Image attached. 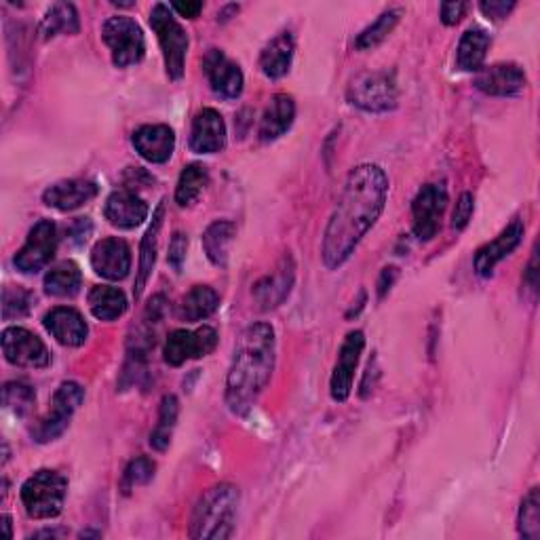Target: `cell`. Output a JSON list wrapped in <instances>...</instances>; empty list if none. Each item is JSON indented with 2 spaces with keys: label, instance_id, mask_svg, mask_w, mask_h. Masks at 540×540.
<instances>
[{
  "label": "cell",
  "instance_id": "obj_1",
  "mask_svg": "<svg viewBox=\"0 0 540 540\" xmlns=\"http://www.w3.org/2000/svg\"><path fill=\"white\" fill-rule=\"evenodd\" d=\"M387 199L389 178L382 167L365 163L349 173L323 235L321 258L325 268L336 270L355 254L361 239L382 216Z\"/></svg>",
  "mask_w": 540,
  "mask_h": 540
},
{
  "label": "cell",
  "instance_id": "obj_2",
  "mask_svg": "<svg viewBox=\"0 0 540 540\" xmlns=\"http://www.w3.org/2000/svg\"><path fill=\"white\" fill-rule=\"evenodd\" d=\"M277 338L270 323L245 327L235 344L226 376V405L235 416H245L266 389L275 370Z\"/></svg>",
  "mask_w": 540,
  "mask_h": 540
},
{
  "label": "cell",
  "instance_id": "obj_3",
  "mask_svg": "<svg viewBox=\"0 0 540 540\" xmlns=\"http://www.w3.org/2000/svg\"><path fill=\"white\" fill-rule=\"evenodd\" d=\"M241 492L233 484H218L203 492L190 517V538L226 540L235 534Z\"/></svg>",
  "mask_w": 540,
  "mask_h": 540
},
{
  "label": "cell",
  "instance_id": "obj_4",
  "mask_svg": "<svg viewBox=\"0 0 540 540\" xmlns=\"http://www.w3.org/2000/svg\"><path fill=\"white\" fill-rule=\"evenodd\" d=\"M68 494V479L51 469L30 475L22 486V505L32 519H53L62 513Z\"/></svg>",
  "mask_w": 540,
  "mask_h": 540
},
{
  "label": "cell",
  "instance_id": "obj_5",
  "mask_svg": "<svg viewBox=\"0 0 540 540\" xmlns=\"http://www.w3.org/2000/svg\"><path fill=\"white\" fill-rule=\"evenodd\" d=\"M346 98L363 112L382 114L397 108L399 89L395 74L389 70H368L357 74L346 89Z\"/></svg>",
  "mask_w": 540,
  "mask_h": 540
},
{
  "label": "cell",
  "instance_id": "obj_6",
  "mask_svg": "<svg viewBox=\"0 0 540 540\" xmlns=\"http://www.w3.org/2000/svg\"><path fill=\"white\" fill-rule=\"evenodd\" d=\"M150 26L159 38V45L165 60V72L171 81H180L184 76L186 55H188V34L182 28L176 17L171 13V7L159 3L150 11Z\"/></svg>",
  "mask_w": 540,
  "mask_h": 540
},
{
  "label": "cell",
  "instance_id": "obj_7",
  "mask_svg": "<svg viewBox=\"0 0 540 540\" xmlns=\"http://www.w3.org/2000/svg\"><path fill=\"white\" fill-rule=\"evenodd\" d=\"M102 41L112 53V64L129 68L140 64L146 55V38L133 17L114 15L102 28Z\"/></svg>",
  "mask_w": 540,
  "mask_h": 540
},
{
  "label": "cell",
  "instance_id": "obj_8",
  "mask_svg": "<svg viewBox=\"0 0 540 540\" xmlns=\"http://www.w3.org/2000/svg\"><path fill=\"white\" fill-rule=\"evenodd\" d=\"M85 401V389L79 382H62L51 401V412L32 429V437L38 443H49L60 437Z\"/></svg>",
  "mask_w": 540,
  "mask_h": 540
},
{
  "label": "cell",
  "instance_id": "obj_9",
  "mask_svg": "<svg viewBox=\"0 0 540 540\" xmlns=\"http://www.w3.org/2000/svg\"><path fill=\"white\" fill-rule=\"evenodd\" d=\"M448 207V190L443 184H427L412 201V230L418 241H431L441 226L443 211Z\"/></svg>",
  "mask_w": 540,
  "mask_h": 540
},
{
  "label": "cell",
  "instance_id": "obj_10",
  "mask_svg": "<svg viewBox=\"0 0 540 540\" xmlns=\"http://www.w3.org/2000/svg\"><path fill=\"white\" fill-rule=\"evenodd\" d=\"M3 355L17 368L43 370L51 363V353L45 342L26 327H7L3 332Z\"/></svg>",
  "mask_w": 540,
  "mask_h": 540
},
{
  "label": "cell",
  "instance_id": "obj_11",
  "mask_svg": "<svg viewBox=\"0 0 540 540\" xmlns=\"http://www.w3.org/2000/svg\"><path fill=\"white\" fill-rule=\"evenodd\" d=\"M57 249V228L51 220H38L26 245L19 249L15 256V268L24 275H36L38 270H43L55 256Z\"/></svg>",
  "mask_w": 540,
  "mask_h": 540
},
{
  "label": "cell",
  "instance_id": "obj_12",
  "mask_svg": "<svg viewBox=\"0 0 540 540\" xmlns=\"http://www.w3.org/2000/svg\"><path fill=\"white\" fill-rule=\"evenodd\" d=\"M218 344V332L214 327L203 325L199 330H176L171 332L165 342V361L173 368H180L190 359L207 357Z\"/></svg>",
  "mask_w": 540,
  "mask_h": 540
},
{
  "label": "cell",
  "instance_id": "obj_13",
  "mask_svg": "<svg viewBox=\"0 0 540 540\" xmlns=\"http://www.w3.org/2000/svg\"><path fill=\"white\" fill-rule=\"evenodd\" d=\"M363 349H365V334L361 330L346 334V338L340 346L332 380H330V393H332L334 401L344 403L346 399H349V395L353 391L355 370L359 365Z\"/></svg>",
  "mask_w": 540,
  "mask_h": 540
},
{
  "label": "cell",
  "instance_id": "obj_14",
  "mask_svg": "<svg viewBox=\"0 0 540 540\" xmlns=\"http://www.w3.org/2000/svg\"><path fill=\"white\" fill-rule=\"evenodd\" d=\"M203 70L207 74L211 89H214V93L220 95L222 100H237L243 93V72L239 64L226 57L224 51L211 49L203 60Z\"/></svg>",
  "mask_w": 540,
  "mask_h": 540
},
{
  "label": "cell",
  "instance_id": "obj_15",
  "mask_svg": "<svg viewBox=\"0 0 540 540\" xmlns=\"http://www.w3.org/2000/svg\"><path fill=\"white\" fill-rule=\"evenodd\" d=\"M91 266L102 279L123 281L131 270V249L119 237L102 239L93 247Z\"/></svg>",
  "mask_w": 540,
  "mask_h": 540
},
{
  "label": "cell",
  "instance_id": "obj_16",
  "mask_svg": "<svg viewBox=\"0 0 540 540\" xmlns=\"http://www.w3.org/2000/svg\"><path fill=\"white\" fill-rule=\"evenodd\" d=\"M296 279V266L292 256H285L273 275H266L254 285V300L260 306V311H273L281 306L287 296L292 294Z\"/></svg>",
  "mask_w": 540,
  "mask_h": 540
},
{
  "label": "cell",
  "instance_id": "obj_17",
  "mask_svg": "<svg viewBox=\"0 0 540 540\" xmlns=\"http://www.w3.org/2000/svg\"><path fill=\"white\" fill-rule=\"evenodd\" d=\"M131 144L144 161L161 165L167 163L176 150V133L169 125H142L133 131Z\"/></svg>",
  "mask_w": 540,
  "mask_h": 540
},
{
  "label": "cell",
  "instance_id": "obj_18",
  "mask_svg": "<svg viewBox=\"0 0 540 540\" xmlns=\"http://www.w3.org/2000/svg\"><path fill=\"white\" fill-rule=\"evenodd\" d=\"M524 233H526V228L522 220H513L494 241L486 243L484 247H479L475 254V262H473L475 273L479 277H490L494 266L498 262H503L507 256H511L519 247V243H522L524 239Z\"/></svg>",
  "mask_w": 540,
  "mask_h": 540
},
{
  "label": "cell",
  "instance_id": "obj_19",
  "mask_svg": "<svg viewBox=\"0 0 540 540\" xmlns=\"http://www.w3.org/2000/svg\"><path fill=\"white\" fill-rule=\"evenodd\" d=\"M190 150L197 154H216L226 148V125L222 114L214 108L197 112L190 129Z\"/></svg>",
  "mask_w": 540,
  "mask_h": 540
},
{
  "label": "cell",
  "instance_id": "obj_20",
  "mask_svg": "<svg viewBox=\"0 0 540 540\" xmlns=\"http://www.w3.org/2000/svg\"><path fill=\"white\" fill-rule=\"evenodd\" d=\"M148 214L150 209L146 201L140 195H135L131 188L114 190L104 205L106 220L114 228L121 230H131L135 226H140L148 218Z\"/></svg>",
  "mask_w": 540,
  "mask_h": 540
},
{
  "label": "cell",
  "instance_id": "obj_21",
  "mask_svg": "<svg viewBox=\"0 0 540 540\" xmlns=\"http://www.w3.org/2000/svg\"><path fill=\"white\" fill-rule=\"evenodd\" d=\"M475 87L486 95L507 98V95H517L526 87V74L517 64H496L479 70Z\"/></svg>",
  "mask_w": 540,
  "mask_h": 540
},
{
  "label": "cell",
  "instance_id": "obj_22",
  "mask_svg": "<svg viewBox=\"0 0 540 540\" xmlns=\"http://www.w3.org/2000/svg\"><path fill=\"white\" fill-rule=\"evenodd\" d=\"M47 332L64 346H83L89 336V327L79 311L70 306H55L45 315Z\"/></svg>",
  "mask_w": 540,
  "mask_h": 540
},
{
  "label": "cell",
  "instance_id": "obj_23",
  "mask_svg": "<svg viewBox=\"0 0 540 540\" xmlns=\"http://www.w3.org/2000/svg\"><path fill=\"white\" fill-rule=\"evenodd\" d=\"M98 197V186L89 180H64L49 186L43 192V201L47 207L57 211H74Z\"/></svg>",
  "mask_w": 540,
  "mask_h": 540
},
{
  "label": "cell",
  "instance_id": "obj_24",
  "mask_svg": "<svg viewBox=\"0 0 540 540\" xmlns=\"http://www.w3.org/2000/svg\"><path fill=\"white\" fill-rule=\"evenodd\" d=\"M296 119V104L294 98L287 93H277L270 98L262 119H260V129L258 135L262 142H275L289 127L294 125Z\"/></svg>",
  "mask_w": 540,
  "mask_h": 540
},
{
  "label": "cell",
  "instance_id": "obj_25",
  "mask_svg": "<svg viewBox=\"0 0 540 540\" xmlns=\"http://www.w3.org/2000/svg\"><path fill=\"white\" fill-rule=\"evenodd\" d=\"M165 218V203H159V207L154 209L152 222L146 230V235L140 245V264H138V277H135V300L142 298L144 287L152 275L154 264H157V252H159V233Z\"/></svg>",
  "mask_w": 540,
  "mask_h": 540
},
{
  "label": "cell",
  "instance_id": "obj_26",
  "mask_svg": "<svg viewBox=\"0 0 540 540\" xmlns=\"http://www.w3.org/2000/svg\"><path fill=\"white\" fill-rule=\"evenodd\" d=\"M294 51H296L294 34L292 32L277 34L260 53V68L264 76H268V79H273V81L283 79V76L289 72V68H292Z\"/></svg>",
  "mask_w": 540,
  "mask_h": 540
},
{
  "label": "cell",
  "instance_id": "obj_27",
  "mask_svg": "<svg viewBox=\"0 0 540 540\" xmlns=\"http://www.w3.org/2000/svg\"><path fill=\"white\" fill-rule=\"evenodd\" d=\"M220 306V296L214 287L195 285L182 298L178 306V319L186 323H197L214 315Z\"/></svg>",
  "mask_w": 540,
  "mask_h": 540
},
{
  "label": "cell",
  "instance_id": "obj_28",
  "mask_svg": "<svg viewBox=\"0 0 540 540\" xmlns=\"http://www.w3.org/2000/svg\"><path fill=\"white\" fill-rule=\"evenodd\" d=\"M490 49V34L481 28H469L462 34L456 53V66L465 72H477L486 62Z\"/></svg>",
  "mask_w": 540,
  "mask_h": 540
},
{
  "label": "cell",
  "instance_id": "obj_29",
  "mask_svg": "<svg viewBox=\"0 0 540 540\" xmlns=\"http://www.w3.org/2000/svg\"><path fill=\"white\" fill-rule=\"evenodd\" d=\"M237 235V224L230 220H216L214 224H209L203 233V247L209 262L224 268L228 262V249Z\"/></svg>",
  "mask_w": 540,
  "mask_h": 540
},
{
  "label": "cell",
  "instance_id": "obj_30",
  "mask_svg": "<svg viewBox=\"0 0 540 540\" xmlns=\"http://www.w3.org/2000/svg\"><path fill=\"white\" fill-rule=\"evenodd\" d=\"M43 41H51L55 36H72L81 32V19H79V11L72 3H55L43 17L41 28Z\"/></svg>",
  "mask_w": 540,
  "mask_h": 540
},
{
  "label": "cell",
  "instance_id": "obj_31",
  "mask_svg": "<svg viewBox=\"0 0 540 540\" xmlns=\"http://www.w3.org/2000/svg\"><path fill=\"white\" fill-rule=\"evenodd\" d=\"M83 273L76 262L66 260L55 264L45 277V292L55 298H72L81 292Z\"/></svg>",
  "mask_w": 540,
  "mask_h": 540
},
{
  "label": "cell",
  "instance_id": "obj_32",
  "mask_svg": "<svg viewBox=\"0 0 540 540\" xmlns=\"http://www.w3.org/2000/svg\"><path fill=\"white\" fill-rule=\"evenodd\" d=\"M127 296L117 287L98 285L89 292V308L95 319L114 321L125 315L127 311Z\"/></svg>",
  "mask_w": 540,
  "mask_h": 540
},
{
  "label": "cell",
  "instance_id": "obj_33",
  "mask_svg": "<svg viewBox=\"0 0 540 540\" xmlns=\"http://www.w3.org/2000/svg\"><path fill=\"white\" fill-rule=\"evenodd\" d=\"M209 186V169L203 163H190L180 173L176 186V203L180 207H190L197 203L203 195V190Z\"/></svg>",
  "mask_w": 540,
  "mask_h": 540
},
{
  "label": "cell",
  "instance_id": "obj_34",
  "mask_svg": "<svg viewBox=\"0 0 540 540\" xmlns=\"http://www.w3.org/2000/svg\"><path fill=\"white\" fill-rule=\"evenodd\" d=\"M403 17V9L401 7H395V9H389L384 11L376 22L372 26L365 28L355 41V47L357 51H372L376 49L382 41H387L389 34L395 30V26L401 22Z\"/></svg>",
  "mask_w": 540,
  "mask_h": 540
},
{
  "label": "cell",
  "instance_id": "obj_35",
  "mask_svg": "<svg viewBox=\"0 0 540 540\" xmlns=\"http://www.w3.org/2000/svg\"><path fill=\"white\" fill-rule=\"evenodd\" d=\"M180 414V401L176 395H165L161 401V412H159V422L154 431L150 433V446L157 452H165L171 443L173 429H176Z\"/></svg>",
  "mask_w": 540,
  "mask_h": 540
},
{
  "label": "cell",
  "instance_id": "obj_36",
  "mask_svg": "<svg viewBox=\"0 0 540 540\" xmlns=\"http://www.w3.org/2000/svg\"><path fill=\"white\" fill-rule=\"evenodd\" d=\"M517 530L519 536L526 540H538L540 538V494L538 488H532L519 507L517 515Z\"/></svg>",
  "mask_w": 540,
  "mask_h": 540
},
{
  "label": "cell",
  "instance_id": "obj_37",
  "mask_svg": "<svg viewBox=\"0 0 540 540\" xmlns=\"http://www.w3.org/2000/svg\"><path fill=\"white\" fill-rule=\"evenodd\" d=\"M5 408L17 416H26L32 412L36 403V393L26 382H7L3 389Z\"/></svg>",
  "mask_w": 540,
  "mask_h": 540
},
{
  "label": "cell",
  "instance_id": "obj_38",
  "mask_svg": "<svg viewBox=\"0 0 540 540\" xmlns=\"http://www.w3.org/2000/svg\"><path fill=\"white\" fill-rule=\"evenodd\" d=\"M34 304V294L24 287H5L3 292V319H22L30 315Z\"/></svg>",
  "mask_w": 540,
  "mask_h": 540
},
{
  "label": "cell",
  "instance_id": "obj_39",
  "mask_svg": "<svg viewBox=\"0 0 540 540\" xmlns=\"http://www.w3.org/2000/svg\"><path fill=\"white\" fill-rule=\"evenodd\" d=\"M154 462L146 456H140V458H135L131 460L125 473H123V490L125 492H131L135 488H140V486H146L148 481L154 477Z\"/></svg>",
  "mask_w": 540,
  "mask_h": 540
},
{
  "label": "cell",
  "instance_id": "obj_40",
  "mask_svg": "<svg viewBox=\"0 0 540 540\" xmlns=\"http://www.w3.org/2000/svg\"><path fill=\"white\" fill-rule=\"evenodd\" d=\"M473 211H475V197L471 195V192H462L458 203H456L454 216H452V228L454 230L467 228V224L473 218Z\"/></svg>",
  "mask_w": 540,
  "mask_h": 540
},
{
  "label": "cell",
  "instance_id": "obj_41",
  "mask_svg": "<svg viewBox=\"0 0 540 540\" xmlns=\"http://www.w3.org/2000/svg\"><path fill=\"white\" fill-rule=\"evenodd\" d=\"M186 252H188V237L184 233H176L169 243V254H167V262L173 270H176V273H180L184 266Z\"/></svg>",
  "mask_w": 540,
  "mask_h": 540
},
{
  "label": "cell",
  "instance_id": "obj_42",
  "mask_svg": "<svg viewBox=\"0 0 540 540\" xmlns=\"http://www.w3.org/2000/svg\"><path fill=\"white\" fill-rule=\"evenodd\" d=\"M479 9L488 19L500 22V19L509 17V13L515 9V3H505V0H490V3H481Z\"/></svg>",
  "mask_w": 540,
  "mask_h": 540
},
{
  "label": "cell",
  "instance_id": "obj_43",
  "mask_svg": "<svg viewBox=\"0 0 540 540\" xmlns=\"http://www.w3.org/2000/svg\"><path fill=\"white\" fill-rule=\"evenodd\" d=\"M441 22L446 26H456L462 17H465L467 3H443L441 5Z\"/></svg>",
  "mask_w": 540,
  "mask_h": 540
},
{
  "label": "cell",
  "instance_id": "obj_44",
  "mask_svg": "<svg viewBox=\"0 0 540 540\" xmlns=\"http://www.w3.org/2000/svg\"><path fill=\"white\" fill-rule=\"evenodd\" d=\"M91 222L89 218H79V220H74V224L68 228V235H70V241L76 243V245H81L87 241V237L91 235Z\"/></svg>",
  "mask_w": 540,
  "mask_h": 540
},
{
  "label": "cell",
  "instance_id": "obj_45",
  "mask_svg": "<svg viewBox=\"0 0 540 540\" xmlns=\"http://www.w3.org/2000/svg\"><path fill=\"white\" fill-rule=\"evenodd\" d=\"M397 277H399V268H395V266H387V268H382L380 279H378V298H380V300L391 292V287L395 285Z\"/></svg>",
  "mask_w": 540,
  "mask_h": 540
},
{
  "label": "cell",
  "instance_id": "obj_46",
  "mask_svg": "<svg viewBox=\"0 0 540 540\" xmlns=\"http://www.w3.org/2000/svg\"><path fill=\"white\" fill-rule=\"evenodd\" d=\"M171 11H176L186 19H197L199 13L203 11V3H173Z\"/></svg>",
  "mask_w": 540,
  "mask_h": 540
},
{
  "label": "cell",
  "instance_id": "obj_47",
  "mask_svg": "<svg viewBox=\"0 0 540 540\" xmlns=\"http://www.w3.org/2000/svg\"><path fill=\"white\" fill-rule=\"evenodd\" d=\"M163 313H165V298L163 296H154L150 300V304H148V311H146L148 321L157 323L163 317Z\"/></svg>",
  "mask_w": 540,
  "mask_h": 540
},
{
  "label": "cell",
  "instance_id": "obj_48",
  "mask_svg": "<svg viewBox=\"0 0 540 540\" xmlns=\"http://www.w3.org/2000/svg\"><path fill=\"white\" fill-rule=\"evenodd\" d=\"M526 283H528V287L532 289V292L536 294V289H538V256H536V252H534V256L530 260V266H528Z\"/></svg>",
  "mask_w": 540,
  "mask_h": 540
},
{
  "label": "cell",
  "instance_id": "obj_49",
  "mask_svg": "<svg viewBox=\"0 0 540 540\" xmlns=\"http://www.w3.org/2000/svg\"><path fill=\"white\" fill-rule=\"evenodd\" d=\"M60 534H64V532L62 530H45V532H36L34 538H38V536H60Z\"/></svg>",
  "mask_w": 540,
  "mask_h": 540
},
{
  "label": "cell",
  "instance_id": "obj_50",
  "mask_svg": "<svg viewBox=\"0 0 540 540\" xmlns=\"http://www.w3.org/2000/svg\"><path fill=\"white\" fill-rule=\"evenodd\" d=\"M3 522H5V530H7V536L11 538V536H13V532H11V517H9V515H5V517H3Z\"/></svg>",
  "mask_w": 540,
  "mask_h": 540
}]
</instances>
